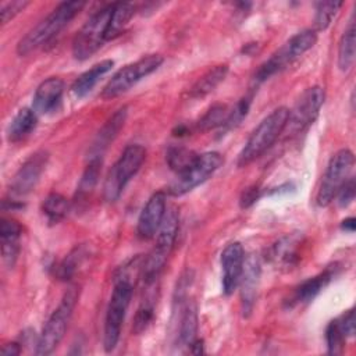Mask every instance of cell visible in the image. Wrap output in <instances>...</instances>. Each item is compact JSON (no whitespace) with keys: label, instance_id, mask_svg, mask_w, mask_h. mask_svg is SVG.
I'll use <instances>...</instances> for the list:
<instances>
[{"label":"cell","instance_id":"obj_25","mask_svg":"<svg viewBox=\"0 0 356 356\" xmlns=\"http://www.w3.org/2000/svg\"><path fill=\"white\" fill-rule=\"evenodd\" d=\"M197 309L195 303H186L182 309L181 317H179V327H178V345L184 348L192 346V343L197 339Z\"/></svg>","mask_w":356,"mask_h":356},{"label":"cell","instance_id":"obj_30","mask_svg":"<svg viewBox=\"0 0 356 356\" xmlns=\"http://www.w3.org/2000/svg\"><path fill=\"white\" fill-rule=\"evenodd\" d=\"M42 210L49 222L57 224L67 216V213L70 210V202L65 196L51 192L43 200Z\"/></svg>","mask_w":356,"mask_h":356},{"label":"cell","instance_id":"obj_7","mask_svg":"<svg viewBox=\"0 0 356 356\" xmlns=\"http://www.w3.org/2000/svg\"><path fill=\"white\" fill-rule=\"evenodd\" d=\"M114 3L97 10L76 32L72 40V56L76 60H88L107 40V31L113 14Z\"/></svg>","mask_w":356,"mask_h":356},{"label":"cell","instance_id":"obj_21","mask_svg":"<svg viewBox=\"0 0 356 356\" xmlns=\"http://www.w3.org/2000/svg\"><path fill=\"white\" fill-rule=\"evenodd\" d=\"M114 65L113 60H103L95 65H92L89 70L82 72L72 83V92L74 95L81 99L85 97L88 93L93 90V88L97 85V82L111 71Z\"/></svg>","mask_w":356,"mask_h":356},{"label":"cell","instance_id":"obj_19","mask_svg":"<svg viewBox=\"0 0 356 356\" xmlns=\"http://www.w3.org/2000/svg\"><path fill=\"white\" fill-rule=\"evenodd\" d=\"M302 236L291 234L278 239L268 250V259L278 267H292L299 261Z\"/></svg>","mask_w":356,"mask_h":356},{"label":"cell","instance_id":"obj_1","mask_svg":"<svg viewBox=\"0 0 356 356\" xmlns=\"http://www.w3.org/2000/svg\"><path fill=\"white\" fill-rule=\"evenodd\" d=\"M85 7V1L60 3L46 18L35 25L17 44L19 56H28L57 36Z\"/></svg>","mask_w":356,"mask_h":356},{"label":"cell","instance_id":"obj_4","mask_svg":"<svg viewBox=\"0 0 356 356\" xmlns=\"http://www.w3.org/2000/svg\"><path fill=\"white\" fill-rule=\"evenodd\" d=\"M78 296H79V291L76 286L68 288L67 292L63 295L58 306L53 310V313L47 318L38 338L36 349H35L36 355H49L58 346V343L64 338L72 312L76 306Z\"/></svg>","mask_w":356,"mask_h":356},{"label":"cell","instance_id":"obj_27","mask_svg":"<svg viewBox=\"0 0 356 356\" xmlns=\"http://www.w3.org/2000/svg\"><path fill=\"white\" fill-rule=\"evenodd\" d=\"M331 278H332V268H325L323 273L303 281L295 291L293 302L307 303L313 300L321 292V289L327 286Z\"/></svg>","mask_w":356,"mask_h":356},{"label":"cell","instance_id":"obj_16","mask_svg":"<svg viewBox=\"0 0 356 356\" xmlns=\"http://www.w3.org/2000/svg\"><path fill=\"white\" fill-rule=\"evenodd\" d=\"M128 115V107L122 106L121 108H118L104 124L103 127L99 129V132L96 134L92 145L89 146L88 150V160H93V159H103V154L106 153V150L108 149V146L113 143V140L117 138L118 132L121 131V128L125 124Z\"/></svg>","mask_w":356,"mask_h":356},{"label":"cell","instance_id":"obj_22","mask_svg":"<svg viewBox=\"0 0 356 356\" xmlns=\"http://www.w3.org/2000/svg\"><path fill=\"white\" fill-rule=\"evenodd\" d=\"M38 114L33 108L24 107L18 110L14 118L10 121L7 127V139L10 142H19L29 136L32 131L36 128Z\"/></svg>","mask_w":356,"mask_h":356},{"label":"cell","instance_id":"obj_10","mask_svg":"<svg viewBox=\"0 0 356 356\" xmlns=\"http://www.w3.org/2000/svg\"><path fill=\"white\" fill-rule=\"evenodd\" d=\"M163 64L160 54H147L135 63H131L118 70L107 82L102 92L103 99H114L129 90L140 79L154 72Z\"/></svg>","mask_w":356,"mask_h":356},{"label":"cell","instance_id":"obj_41","mask_svg":"<svg viewBox=\"0 0 356 356\" xmlns=\"http://www.w3.org/2000/svg\"><path fill=\"white\" fill-rule=\"evenodd\" d=\"M19 352H21V348H19V343H17V342L6 343L0 349V353L4 356H15V355H19Z\"/></svg>","mask_w":356,"mask_h":356},{"label":"cell","instance_id":"obj_39","mask_svg":"<svg viewBox=\"0 0 356 356\" xmlns=\"http://www.w3.org/2000/svg\"><path fill=\"white\" fill-rule=\"evenodd\" d=\"M338 321H339V325L346 338L355 335V312H353V309L348 310L343 316H341L338 318Z\"/></svg>","mask_w":356,"mask_h":356},{"label":"cell","instance_id":"obj_37","mask_svg":"<svg viewBox=\"0 0 356 356\" xmlns=\"http://www.w3.org/2000/svg\"><path fill=\"white\" fill-rule=\"evenodd\" d=\"M28 1H21V0H15V1H7L1 4L0 8V15H1V24H7L10 19H13L17 14H19L21 11H24V8L28 6Z\"/></svg>","mask_w":356,"mask_h":356},{"label":"cell","instance_id":"obj_9","mask_svg":"<svg viewBox=\"0 0 356 356\" xmlns=\"http://www.w3.org/2000/svg\"><path fill=\"white\" fill-rule=\"evenodd\" d=\"M353 165L355 156L349 149H341L331 157L317 192L318 206L325 207L334 200L342 185L350 178Z\"/></svg>","mask_w":356,"mask_h":356},{"label":"cell","instance_id":"obj_35","mask_svg":"<svg viewBox=\"0 0 356 356\" xmlns=\"http://www.w3.org/2000/svg\"><path fill=\"white\" fill-rule=\"evenodd\" d=\"M82 259H83L82 248H75V249L57 266V268H56V275H57V278L61 280V281L70 280V278L75 274V271H76L78 266L81 264Z\"/></svg>","mask_w":356,"mask_h":356},{"label":"cell","instance_id":"obj_13","mask_svg":"<svg viewBox=\"0 0 356 356\" xmlns=\"http://www.w3.org/2000/svg\"><path fill=\"white\" fill-rule=\"evenodd\" d=\"M47 160L49 153L46 150H38L24 161L10 184V196L14 202L26 196L35 189L42 172L46 168Z\"/></svg>","mask_w":356,"mask_h":356},{"label":"cell","instance_id":"obj_8","mask_svg":"<svg viewBox=\"0 0 356 356\" xmlns=\"http://www.w3.org/2000/svg\"><path fill=\"white\" fill-rule=\"evenodd\" d=\"M317 42V33L313 29H305L293 35L284 46H281L268 60H266L257 70L254 79L263 82L271 75L284 70L288 64L293 63L307 50H310Z\"/></svg>","mask_w":356,"mask_h":356},{"label":"cell","instance_id":"obj_28","mask_svg":"<svg viewBox=\"0 0 356 356\" xmlns=\"http://www.w3.org/2000/svg\"><path fill=\"white\" fill-rule=\"evenodd\" d=\"M355 18L350 17L348 26L345 28L339 44H338V67L341 71H348L355 61Z\"/></svg>","mask_w":356,"mask_h":356},{"label":"cell","instance_id":"obj_42","mask_svg":"<svg viewBox=\"0 0 356 356\" xmlns=\"http://www.w3.org/2000/svg\"><path fill=\"white\" fill-rule=\"evenodd\" d=\"M355 218L353 217H348V218H345L343 221H342V224H341V228L343 229V231H348V232H353L355 231Z\"/></svg>","mask_w":356,"mask_h":356},{"label":"cell","instance_id":"obj_18","mask_svg":"<svg viewBox=\"0 0 356 356\" xmlns=\"http://www.w3.org/2000/svg\"><path fill=\"white\" fill-rule=\"evenodd\" d=\"M64 93V82L57 76L44 79L35 90L32 108L36 114H50L58 110Z\"/></svg>","mask_w":356,"mask_h":356},{"label":"cell","instance_id":"obj_34","mask_svg":"<svg viewBox=\"0 0 356 356\" xmlns=\"http://www.w3.org/2000/svg\"><path fill=\"white\" fill-rule=\"evenodd\" d=\"M346 337L339 325L338 318L328 323L325 328V341H327V349L330 355H339L343 348Z\"/></svg>","mask_w":356,"mask_h":356},{"label":"cell","instance_id":"obj_26","mask_svg":"<svg viewBox=\"0 0 356 356\" xmlns=\"http://www.w3.org/2000/svg\"><path fill=\"white\" fill-rule=\"evenodd\" d=\"M227 72H228V65L225 64H220L210 68L193 83V86L189 90V97L200 99L207 96L224 81V78L227 76Z\"/></svg>","mask_w":356,"mask_h":356},{"label":"cell","instance_id":"obj_31","mask_svg":"<svg viewBox=\"0 0 356 356\" xmlns=\"http://www.w3.org/2000/svg\"><path fill=\"white\" fill-rule=\"evenodd\" d=\"M342 7V1H320L316 4L314 26L317 31L328 28L338 10Z\"/></svg>","mask_w":356,"mask_h":356},{"label":"cell","instance_id":"obj_33","mask_svg":"<svg viewBox=\"0 0 356 356\" xmlns=\"http://www.w3.org/2000/svg\"><path fill=\"white\" fill-rule=\"evenodd\" d=\"M197 156L199 154L185 147H171L167 153V163L171 170L179 174L186 167H189L196 160Z\"/></svg>","mask_w":356,"mask_h":356},{"label":"cell","instance_id":"obj_12","mask_svg":"<svg viewBox=\"0 0 356 356\" xmlns=\"http://www.w3.org/2000/svg\"><path fill=\"white\" fill-rule=\"evenodd\" d=\"M325 92L321 86L307 88L296 100L292 110H289L285 129L291 134H299L313 124L324 103Z\"/></svg>","mask_w":356,"mask_h":356},{"label":"cell","instance_id":"obj_3","mask_svg":"<svg viewBox=\"0 0 356 356\" xmlns=\"http://www.w3.org/2000/svg\"><path fill=\"white\" fill-rule=\"evenodd\" d=\"M178 222H179L178 211L174 207L168 209L157 231L156 245L153 246L147 257H145L143 260L142 280L145 284L157 282L159 275L164 268L165 261L174 248L175 238L178 234Z\"/></svg>","mask_w":356,"mask_h":356},{"label":"cell","instance_id":"obj_6","mask_svg":"<svg viewBox=\"0 0 356 356\" xmlns=\"http://www.w3.org/2000/svg\"><path fill=\"white\" fill-rule=\"evenodd\" d=\"M146 159V149L142 145H129L124 149L118 160L110 168L104 185L103 197L107 203L118 200L124 188L131 181V178L140 170Z\"/></svg>","mask_w":356,"mask_h":356},{"label":"cell","instance_id":"obj_40","mask_svg":"<svg viewBox=\"0 0 356 356\" xmlns=\"http://www.w3.org/2000/svg\"><path fill=\"white\" fill-rule=\"evenodd\" d=\"M257 197H259V189L256 186L248 188V189L243 191V193L241 196V206L242 207H248L252 203H254Z\"/></svg>","mask_w":356,"mask_h":356},{"label":"cell","instance_id":"obj_36","mask_svg":"<svg viewBox=\"0 0 356 356\" xmlns=\"http://www.w3.org/2000/svg\"><path fill=\"white\" fill-rule=\"evenodd\" d=\"M250 102H252V96H245L243 99H241L235 107L232 110H229V114L222 125L224 129H231L234 127H236L248 114L249 107H250Z\"/></svg>","mask_w":356,"mask_h":356},{"label":"cell","instance_id":"obj_20","mask_svg":"<svg viewBox=\"0 0 356 356\" xmlns=\"http://www.w3.org/2000/svg\"><path fill=\"white\" fill-rule=\"evenodd\" d=\"M22 234L21 225L11 218L3 217L0 221L1 256L8 267H13L19 253V236Z\"/></svg>","mask_w":356,"mask_h":356},{"label":"cell","instance_id":"obj_24","mask_svg":"<svg viewBox=\"0 0 356 356\" xmlns=\"http://www.w3.org/2000/svg\"><path fill=\"white\" fill-rule=\"evenodd\" d=\"M102 163H103V159L88 160V165L85 167V170L82 172V177L78 182L76 192H75V196H74V203L75 204L79 206V204L85 203L90 197V195L93 193V191L97 185L99 177H100Z\"/></svg>","mask_w":356,"mask_h":356},{"label":"cell","instance_id":"obj_2","mask_svg":"<svg viewBox=\"0 0 356 356\" xmlns=\"http://www.w3.org/2000/svg\"><path fill=\"white\" fill-rule=\"evenodd\" d=\"M288 115L289 108L278 107L260 121V124L253 129L238 156L239 167L250 164L274 145V142L285 131Z\"/></svg>","mask_w":356,"mask_h":356},{"label":"cell","instance_id":"obj_38","mask_svg":"<svg viewBox=\"0 0 356 356\" xmlns=\"http://www.w3.org/2000/svg\"><path fill=\"white\" fill-rule=\"evenodd\" d=\"M355 189H356V185H355V179L350 177L343 185L342 188L339 189V192L337 193V197H338V204L341 207H346L349 206L353 199H355Z\"/></svg>","mask_w":356,"mask_h":356},{"label":"cell","instance_id":"obj_14","mask_svg":"<svg viewBox=\"0 0 356 356\" xmlns=\"http://www.w3.org/2000/svg\"><path fill=\"white\" fill-rule=\"evenodd\" d=\"M165 195L164 192H156L153 193L146 204L143 206L138 224H136V234L140 239H152L156 236L164 216H165Z\"/></svg>","mask_w":356,"mask_h":356},{"label":"cell","instance_id":"obj_5","mask_svg":"<svg viewBox=\"0 0 356 356\" xmlns=\"http://www.w3.org/2000/svg\"><path fill=\"white\" fill-rule=\"evenodd\" d=\"M134 282L115 277L113 293L110 296L103 328V346L106 352H113L120 341L121 327L132 298Z\"/></svg>","mask_w":356,"mask_h":356},{"label":"cell","instance_id":"obj_23","mask_svg":"<svg viewBox=\"0 0 356 356\" xmlns=\"http://www.w3.org/2000/svg\"><path fill=\"white\" fill-rule=\"evenodd\" d=\"M156 285L157 282H152V284H145V295L140 300V305L136 310V314H135V318H134V325H132V331L135 334H142L147 327L149 324L152 323L153 320V316H154V306H156V293H157V289H156Z\"/></svg>","mask_w":356,"mask_h":356},{"label":"cell","instance_id":"obj_11","mask_svg":"<svg viewBox=\"0 0 356 356\" xmlns=\"http://www.w3.org/2000/svg\"><path fill=\"white\" fill-rule=\"evenodd\" d=\"M221 164L222 156L217 152H207L199 154L189 167L177 174V178L170 185L168 192L174 196H181L191 192L197 185L203 184L210 175H213Z\"/></svg>","mask_w":356,"mask_h":356},{"label":"cell","instance_id":"obj_15","mask_svg":"<svg viewBox=\"0 0 356 356\" xmlns=\"http://www.w3.org/2000/svg\"><path fill=\"white\" fill-rule=\"evenodd\" d=\"M245 264V250L239 242L227 245L221 253V268H222V292L225 295L234 293L236 289L242 270Z\"/></svg>","mask_w":356,"mask_h":356},{"label":"cell","instance_id":"obj_17","mask_svg":"<svg viewBox=\"0 0 356 356\" xmlns=\"http://www.w3.org/2000/svg\"><path fill=\"white\" fill-rule=\"evenodd\" d=\"M259 282H260V263L254 254H250L245 257L242 275L238 284L241 285V305H242V314L245 317H248L254 307Z\"/></svg>","mask_w":356,"mask_h":356},{"label":"cell","instance_id":"obj_29","mask_svg":"<svg viewBox=\"0 0 356 356\" xmlns=\"http://www.w3.org/2000/svg\"><path fill=\"white\" fill-rule=\"evenodd\" d=\"M135 14V6L132 3H114L110 25L107 31V40L118 36L128 25L129 19Z\"/></svg>","mask_w":356,"mask_h":356},{"label":"cell","instance_id":"obj_32","mask_svg":"<svg viewBox=\"0 0 356 356\" xmlns=\"http://www.w3.org/2000/svg\"><path fill=\"white\" fill-rule=\"evenodd\" d=\"M229 114V110L225 104H216L209 108V111L199 120L197 128L200 131H210L213 128L224 125L227 117Z\"/></svg>","mask_w":356,"mask_h":356}]
</instances>
